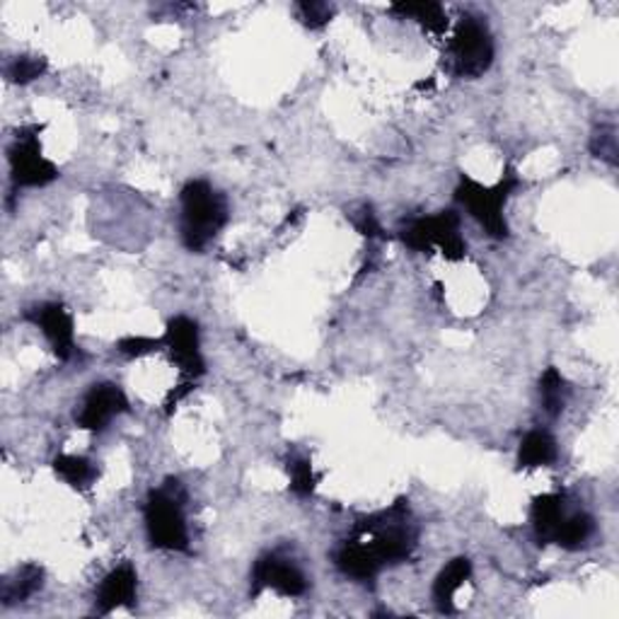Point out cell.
I'll return each instance as SVG.
<instances>
[{"label": "cell", "instance_id": "12", "mask_svg": "<svg viewBox=\"0 0 619 619\" xmlns=\"http://www.w3.org/2000/svg\"><path fill=\"white\" fill-rule=\"evenodd\" d=\"M138 598V571L134 563H119L99 581L95 593V612L112 615L119 607H134Z\"/></svg>", "mask_w": 619, "mask_h": 619}, {"label": "cell", "instance_id": "18", "mask_svg": "<svg viewBox=\"0 0 619 619\" xmlns=\"http://www.w3.org/2000/svg\"><path fill=\"white\" fill-rule=\"evenodd\" d=\"M51 470L61 482H65L75 491H87L93 489V484L99 477V468L90 460L83 456H69V452H61L51 460Z\"/></svg>", "mask_w": 619, "mask_h": 619}, {"label": "cell", "instance_id": "24", "mask_svg": "<svg viewBox=\"0 0 619 619\" xmlns=\"http://www.w3.org/2000/svg\"><path fill=\"white\" fill-rule=\"evenodd\" d=\"M591 153L595 158L617 165V129L615 124H603L593 131L591 136Z\"/></svg>", "mask_w": 619, "mask_h": 619}, {"label": "cell", "instance_id": "2", "mask_svg": "<svg viewBox=\"0 0 619 619\" xmlns=\"http://www.w3.org/2000/svg\"><path fill=\"white\" fill-rule=\"evenodd\" d=\"M230 223L228 196L208 180H190L180 190L182 245L202 254Z\"/></svg>", "mask_w": 619, "mask_h": 619}, {"label": "cell", "instance_id": "3", "mask_svg": "<svg viewBox=\"0 0 619 619\" xmlns=\"http://www.w3.org/2000/svg\"><path fill=\"white\" fill-rule=\"evenodd\" d=\"M143 523L153 549L190 555L192 537L186 525V491L180 480H165L143 501Z\"/></svg>", "mask_w": 619, "mask_h": 619}, {"label": "cell", "instance_id": "10", "mask_svg": "<svg viewBox=\"0 0 619 619\" xmlns=\"http://www.w3.org/2000/svg\"><path fill=\"white\" fill-rule=\"evenodd\" d=\"M131 402L126 392L117 383H95L83 395L81 404L75 409V426L87 434H102L117 416L129 414Z\"/></svg>", "mask_w": 619, "mask_h": 619}, {"label": "cell", "instance_id": "23", "mask_svg": "<svg viewBox=\"0 0 619 619\" xmlns=\"http://www.w3.org/2000/svg\"><path fill=\"white\" fill-rule=\"evenodd\" d=\"M295 13L307 29H323L335 20L337 5L323 3V0H303V3H295Z\"/></svg>", "mask_w": 619, "mask_h": 619}, {"label": "cell", "instance_id": "17", "mask_svg": "<svg viewBox=\"0 0 619 619\" xmlns=\"http://www.w3.org/2000/svg\"><path fill=\"white\" fill-rule=\"evenodd\" d=\"M44 588V569L39 563H25V567L15 569L10 576L3 581V588H0V600L5 607L27 603L29 598Z\"/></svg>", "mask_w": 619, "mask_h": 619}, {"label": "cell", "instance_id": "21", "mask_svg": "<svg viewBox=\"0 0 619 619\" xmlns=\"http://www.w3.org/2000/svg\"><path fill=\"white\" fill-rule=\"evenodd\" d=\"M286 472H289V489L298 499H310L317 491L319 474L313 468V460L305 456H291L286 460Z\"/></svg>", "mask_w": 619, "mask_h": 619}, {"label": "cell", "instance_id": "19", "mask_svg": "<svg viewBox=\"0 0 619 619\" xmlns=\"http://www.w3.org/2000/svg\"><path fill=\"white\" fill-rule=\"evenodd\" d=\"M593 535H595V521L591 513H585V511L569 513L567 511V515L561 518L555 537H551V545H557L567 551H576L588 545Z\"/></svg>", "mask_w": 619, "mask_h": 619}, {"label": "cell", "instance_id": "8", "mask_svg": "<svg viewBox=\"0 0 619 619\" xmlns=\"http://www.w3.org/2000/svg\"><path fill=\"white\" fill-rule=\"evenodd\" d=\"M264 591H274L281 598H303L310 591V579L293 557L276 549L264 551L252 563L250 598L257 600Z\"/></svg>", "mask_w": 619, "mask_h": 619}, {"label": "cell", "instance_id": "15", "mask_svg": "<svg viewBox=\"0 0 619 619\" xmlns=\"http://www.w3.org/2000/svg\"><path fill=\"white\" fill-rule=\"evenodd\" d=\"M559 460L557 438L545 428H533L521 438L518 446V470L533 472L542 468H551Z\"/></svg>", "mask_w": 619, "mask_h": 619}, {"label": "cell", "instance_id": "26", "mask_svg": "<svg viewBox=\"0 0 619 619\" xmlns=\"http://www.w3.org/2000/svg\"><path fill=\"white\" fill-rule=\"evenodd\" d=\"M349 218H351V226L356 228V232H361L363 238H368V240H387L385 230L380 226V220L373 211V206L363 204L359 211H353Z\"/></svg>", "mask_w": 619, "mask_h": 619}, {"label": "cell", "instance_id": "7", "mask_svg": "<svg viewBox=\"0 0 619 619\" xmlns=\"http://www.w3.org/2000/svg\"><path fill=\"white\" fill-rule=\"evenodd\" d=\"M44 126L32 124L15 131L13 141L8 146V165H10V184L13 192L20 190H41V186L53 184L61 177L57 162H51L41 150L39 134Z\"/></svg>", "mask_w": 619, "mask_h": 619}, {"label": "cell", "instance_id": "13", "mask_svg": "<svg viewBox=\"0 0 619 619\" xmlns=\"http://www.w3.org/2000/svg\"><path fill=\"white\" fill-rule=\"evenodd\" d=\"M472 559L470 557H456L450 559L444 569L438 571V576L434 581V588H430V598H434L436 610L440 615H456V595L464 583L472 579Z\"/></svg>", "mask_w": 619, "mask_h": 619}, {"label": "cell", "instance_id": "16", "mask_svg": "<svg viewBox=\"0 0 619 619\" xmlns=\"http://www.w3.org/2000/svg\"><path fill=\"white\" fill-rule=\"evenodd\" d=\"M390 13L402 20H414L418 27L436 37H444L450 27L446 8L430 3V0H402V3L390 5Z\"/></svg>", "mask_w": 619, "mask_h": 619}, {"label": "cell", "instance_id": "22", "mask_svg": "<svg viewBox=\"0 0 619 619\" xmlns=\"http://www.w3.org/2000/svg\"><path fill=\"white\" fill-rule=\"evenodd\" d=\"M49 71V61L39 53H20L5 65V81L13 85H29Z\"/></svg>", "mask_w": 619, "mask_h": 619}, {"label": "cell", "instance_id": "9", "mask_svg": "<svg viewBox=\"0 0 619 619\" xmlns=\"http://www.w3.org/2000/svg\"><path fill=\"white\" fill-rule=\"evenodd\" d=\"M162 351L180 368L184 380L196 383L206 375V361L202 353V331L198 323L186 315H174L162 331Z\"/></svg>", "mask_w": 619, "mask_h": 619}, {"label": "cell", "instance_id": "20", "mask_svg": "<svg viewBox=\"0 0 619 619\" xmlns=\"http://www.w3.org/2000/svg\"><path fill=\"white\" fill-rule=\"evenodd\" d=\"M537 392H539L542 412H545L549 418H557V416H561L563 409H567L571 387H569L567 378H563L559 368L549 366L545 373L539 375Z\"/></svg>", "mask_w": 619, "mask_h": 619}, {"label": "cell", "instance_id": "25", "mask_svg": "<svg viewBox=\"0 0 619 619\" xmlns=\"http://www.w3.org/2000/svg\"><path fill=\"white\" fill-rule=\"evenodd\" d=\"M117 351L126 359H143L162 351V337H124L117 341Z\"/></svg>", "mask_w": 619, "mask_h": 619}, {"label": "cell", "instance_id": "6", "mask_svg": "<svg viewBox=\"0 0 619 619\" xmlns=\"http://www.w3.org/2000/svg\"><path fill=\"white\" fill-rule=\"evenodd\" d=\"M450 71L462 81H477L489 73L496 59V44L484 17L462 15L448 41Z\"/></svg>", "mask_w": 619, "mask_h": 619}, {"label": "cell", "instance_id": "4", "mask_svg": "<svg viewBox=\"0 0 619 619\" xmlns=\"http://www.w3.org/2000/svg\"><path fill=\"white\" fill-rule=\"evenodd\" d=\"M521 174L513 168H506L503 177L496 184H482L470 174H460L452 198L491 240H508L511 238V228H508L503 211L508 198L515 194V190H521Z\"/></svg>", "mask_w": 619, "mask_h": 619}, {"label": "cell", "instance_id": "1", "mask_svg": "<svg viewBox=\"0 0 619 619\" xmlns=\"http://www.w3.org/2000/svg\"><path fill=\"white\" fill-rule=\"evenodd\" d=\"M351 537H356L380 569L412 561L418 547V527L414 525L409 501H395L385 511L359 518L353 523Z\"/></svg>", "mask_w": 619, "mask_h": 619}, {"label": "cell", "instance_id": "5", "mask_svg": "<svg viewBox=\"0 0 619 619\" xmlns=\"http://www.w3.org/2000/svg\"><path fill=\"white\" fill-rule=\"evenodd\" d=\"M460 223L462 218L456 208H444L430 216L409 218L400 228V240L416 254L440 252L448 262H462L468 257V242L462 238Z\"/></svg>", "mask_w": 619, "mask_h": 619}, {"label": "cell", "instance_id": "14", "mask_svg": "<svg viewBox=\"0 0 619 619\" xmlns=\"http://www.w3.org/2000/svg\"><path fill=\"white\" fill-rule=\"evenodd\" d=\"M563 515H567V501L561 494L551 491L535 496L533 506H530V525H533V535L539 547L551 545V537H555Z\"/></svg>", "mask_w": 619, "mask_h": 619}, {"label": "cell", "instance_id": "11", "mask_svg": "<svg viewBox=\"0 0 619 619\" xmlns=\"http://www.w3.org/2000/svg\"><path fill=\"white\" fill-rule=\"evenodd\" d=\"M22 319L41 331L44 339L49 341L53 356H57L61 363H69L75 359V353H77L75 323H73L71 310L63 303L49 301V303L32 305L25 310Z\"/></svg>", "mask_w": 619, "mask_h": 619}]
</instances>
